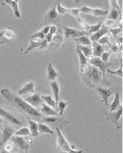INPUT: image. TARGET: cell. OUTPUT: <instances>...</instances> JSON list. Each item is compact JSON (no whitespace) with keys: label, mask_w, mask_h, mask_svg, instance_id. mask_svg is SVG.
Segmentation results:
<instances>
[{"label":"cell","mask_w":123,"mask_h":153,"mask_svg":"<svg viewBox=\"0 0 123 153\" xmlns=\"http://www.w3.org/2000/svg\"><path fill=\"white\" fill-rule=\"evenodd\" d=\"M113 23H114V21H111V20H107V21H106V25H113Z\"/></svg>","instance_id":"ee69618b"},{"label":"cell","mask_w":123,"mask_h":153,"mask_svg":"<svg viewBox=\"0 0 123 153\" xmlns=\"http://www.w3.org/2000/svg\"><path fill=\"white\" fill-rule=\"evenodd\" d=\"M34 82H30L25 85L22 88L18 91V94L22 95V94H26L29 93H34Z\"/></svg>","instance_id":"9a60e30c"},{"label":"cell","mask_w":123,"mask_h":153,"mask_svg":"<svg viewBox=\"0 0 123 153\" xmlns=\"http://www.w3.org/2000/svg\"><path fill=\"white\" fill-rule=\"evenodd\" d=\"M14 134V130L11 127H7L3 130L2 135H1V139H0V145L3 146L4 143H6L12 138V134Z\"/></svg>","instance_id":"8fae6325"},{"label":"cell","mask_w":123,"mask_h":153,"mask_svg":"<svg viewBox=\"0 0 123 153\" xmlns=\"http://www.w3.org/2000/svg\"><path fill=\"white\" fill-rule=\"evenodd\" d=\"M59 19V14L56 9L55 7H53L52 9H51L50 11L48 12V13L46 16V19L45 21L47 22V24H51L54 22V21H57Z\"/></svg>","instance_id":"5bb4252c"},{"label":"cell","mask_w":123,"mask_h":153,"mask_svg":"<svg viewBox=\"0 0 123 153\" xmlns=\"http://www.w3.org/2000/svg\"><path fill=\"white\" fill-rule=\"evenodd\" d=\"M73 40L76 42L78 44L82 45V46H91V40L87 36H82L80 38H73Z\"/></svg>","instance_id":"d4e9b609"},{"label":"cell","mask_w":123,"mask_h":153,"mask_svg":"<svg viewBox=\"0 0 123 153\" xmlns=\"http://www.w3.org/2000/svg\"><path fill=\"white\" fill-rule=\"evenodd\" d=\"M6 3H7L9 6H11L12 10L14 11L15 16L17 18L21 17V13L18 8V1H12V0H7Z\"/></svg>","instance_id":"cb8c5ba5"},{"label":"cell","mask_w":123,"mask_h":153,"mask_svg":"<svg viewBox=\"0 0 123 153\" xmlns=\"http://www.w3.org/2000/svg\"><path fill=\"white\" fill-rule=\"evenodd\" d=\"M56 120L57 119L56 117H46L44 118L42 121H43V122H55V121H56Z\"/></svg>","instance_id":"60d3db41"},{"label":"cell","mask_w":123,"mask_h":153,"mask_svg":"<svg viewBox=\"0 0 123 153\" xmlns=\"http://www.w3.org/2000/svg\"><path fill=\"white\" fill-rule=\"evenodd\" d=\"M76 51L78 56H79L80 59V68H81V72H83V69L84 68H86L87 66V63H88V59L86 57H85V56L82 53V51L76 48Z\"/></svg>","instance_id":"44dd1931"},{"label":"cell","mask_w":123,"mask_h":153,"mask_svg":"<svg viewBox=\"0 0 123 153\" xmlns=\"http://www.w3.org/2000/svg\"><path fill=\"white\" fill-rule=\"evenodd\" d=\"M25 101L29 103L33 108H38L40 105H42V102H43V100L41 98V95L39 94H35L32 96L27 97Z\"/></svg>","instance_id":"8992f818"},{"label":"cell","mask_w":123,"mask_h":153,"mask_svg":"<svg viewBox=\"0 0 123 153\" xmlns=\"http://www.w3.org/2000/svg\"><path fill=\"white\" fill-rule=\"evenodd\" d=\"M30 134L29 129L26 128V127H23L21 128V130H17L16 132L15 133V135L16 136H27L29 135Z\"/></svg>","instance_id":"1f68e13d"},{"label":"cell","mask_w":123,"mask_h":153,"mask_svg":"<svg viewBox=\"0 0 123 153\" xmlns=\"http://www.w3.org/2000/svg\"><path fill=\"white\" fill-rule=\"evenodd\" d=\"M122 31V27H120V28H118V29H109V32L112 33V34H113V36L115 38H117V34L119 33H121Z\"/></svg>","instance_id":"8d00e7d4"},{"label":"cell","mask_w":123,"mask_h":153,"mask_svg":"<svg viewBox=\"0 0 123 153\" xmlns=\"http://www.w3.org/2000/svg\"><path fill=\"white\" fill-rule=\"evenodd\" d=\"M90 64L91 65H93L95 68H99L100 71L102 73L103 75H104L106 72V69L109 68V63H104L102 59L99 57H92L90 59Z\"/></svg>","instance_id":"5b68a950"},{"label":"cell","mask_w":123,"mask_h":153,"mask_svg":"<svg viewBox=\"0 0 123 153\" xmlns=\"http://www.w3.org/2000/svg\"><path fill=\"white\" fill-rule=\"evenodd\" d=\"M120 106V93H119V91H116L113 102L112 103L111 106H110V111H111V112L117 111Z\"/></svg>","instance_id":"ffe728a7"},{"label":"cell","mask_w":123,"mask_h":153,"mask_svg":"<svg viewBox=\"0 0 123 153\" xmlns=\"http://www.w3.org/2000/svg\"><path fill=\"white\" fill-rule=\"evenodd\" d=\"M80 12L86 13V14H91V15L95 16H104L108 13V11H104L101 9H92L87 7H83L80 8Z\"/></svg>","instance_id":"30bf717a"},{"label":"cell","mask_w":123,"mask_h":153,"mask_svg":"<svg viewBox=\"0 0 123 153\" xmlns=\"http://www.w3.org/2000/svg\"><path fill=\"white\" fill-rule=\"evenodd\" d=\"M47 44H48V42L46 39H44V40L42 41V44L40 46V47H39V49H44V48H46L47 47Z\"/></svg>","instance_id":"7bdbcfd3"},{"label":"cell","mask_w":123,"mask_h":153,"mask_svg":"<svg viewBox=\"0 0 123 153\" xmlns=\"http://www.w3.org/2000/svg\"><path fill=\"white\" fill-rule=\"evenodd\" d=\"M34 38H38V40L40 39L41 41H42V40L45 39V35L40 31V32L37 33H35V34H34L32 36V39H34Z\"/></svg>","instance_id":"74e56055"},{"label":"cell","mask_w":123,"mask_h":153,"mask_svg":"<svg viewBox=\"0 0 123 153\" xmlns=\"http://www.w3.org/2000/svg\"><path fill=\"white\" fill-rule=\"evenodd\" d=\"M42 44V41H30V45H29V47H28V49H27L25 51V53L27 54L29 53L30 51H32L33 49H35V48H39L40 46Z\"/></svg>","instance_id":"83f0119b"},{"label":"cell","mask_w":123,"mask_h":153,"mask_svg":"<svg viewBox=\"0 0 123 153\" xmlns=\"http://www.w3.org/2000/svg\"><path fill=\"white\" fill-rule=\"evenodd\" d=\"M49 30H50V26H48V25H47V26H45L43 28V29L42 30L41 32L42 33H43L44 35L46 36L47 34V33H49Z\"/></svg>","instance_id":"b9f144b4"},{"label":"cell","mask_w":123,"mask_h":153,"mask_svg":"<svg viewBox=\"0 0 123 153\" xmlns=\"http://www.w3.org/2000/svg\"><path fill=\"white\" fill-rule=\"evenodd\" d=\"M38 132L39 134H53L52 130H51L47 125L43 123L38 124Z\"/></svg>","instance_id":"4316f807"},{"label":"cell","mask_w":123,"mask_h":153,"mask_svg":"<svg viewBox=\"0 0 123 153\" xmlns=\"http://www.w3.org/2000/svg\"><path fill=\"white\" fill-rule=\"evenodd\" d=\"M97 42H98L99 44L103 45V46H104V44H108L109 46H110V45H111V43L109 42V38L108 37V36H105V37H102V38H100V40Z\"/></svg>","instance_id":"d590c367"},{"label":"cell","mask_w":123,"mask_h":153,"mask_svg":"<svg viewBox=\"0 0 123 153\" xmlns=\"http://www.w3.org/2000/svg\"><path fill=\"white\" fill-rule=\"evenodd\" d=\"M109 32V28L106 26V25H102V27L100 28V30L91 36L90 40H91V42H97L100 40V38H102L103 36L104 35V34H106V33H108Z\"/></svg>","instance_id":"9c48e42d"},{"label":"cell","mask_w":123,"mask_h":153,"mask_svg":"<svg viewBox=\"0 0 123 153\" xmlns=\"http://www.w3.org/2000/svg\"><path fill=\"white\" fill-rule=\"evenodd\" d=\"M106 71H107L108 73H109V74H113V75H117V76H119L120 77H122V64L121 65L120 68H119L118 70L113 71L111 70L110 68H108L107 69H106Z\"/></svg>","instance_id":"e575fe53"},{"label":"cell","mask_w":123,"mask_h":153,"mask_svg":"<svg viewBox=\"0 0 123 153\" xmlns=\"http://www.w3.org/2000/svg\"><path fill=\"white\" fill-rule=\"evenodd\" d=\"M0 153H9V152L7 150H5V149H2L1 152H0Z\"/></svg>","instance_id":"f6af8a7d"},{"label":"cell","mask_w":123,"mask_h":153,"mask_svg":"<svg viewBox=\"0 0 123 153\" xmlns=\"http://www.w3.org/2000/svg\"><path fill=\"white\" fill-rule=\"evenodd\" d=\"M29 131L30 134H32L33 137H38L40 134L38 132V123L36 121H34L32 120H29Z\"/></svg>","instance_id":"ac0fdd59"},{"label":"cell","mask_w":123,"mask_h":153,"mask_svg":"<svg viewBox=\"0 0 123 153\" xmlns=\"http://www.w3.org/2000/svg\"><path fill=\"white\" fill-rule=\"evenodd\" d=\"M0 116L7 119V121H10L11 123L14 124V125H16V126H21L22 125L21 121H19L15 116H13V114L10 113V112L6 111V110H4L2 108H0Z\"/></svg>","instance_id":"ba28073f"},{"label":"cell","mask_w":123,"mask_h":153,"mask_svg":"<svg viewBox=\"0 0 123 153\" xmlns=\"http://www.w3.org/2000/svg\"><path fill=\"white\" fill-rule=\"evenodd\" d=\"M119 14H120V12L117 11L116 9L112 8L111 12L109 13V20H111L113 21H118V18H119Z\"/></svg>","instance_id":"f1b7e54d"},{"label":"cell","mask_w":123,"mask_h":153,"mask_svg":"<svg viewBox=\"0 0 123 153\" xmlns=\"http://www.w3.org/2000/svg\"><path fill=\"white\" fill-rule=\"evenodd\" d=\"M85 77L86 81L91 82L94 84H100L103 81L102 73L93 65H89L87 67V71L85 74Z\"/></svg>","instance_id":"7a4b0ae2"},{"label":"cell","mask_w":123,"mask_h":153,"mask_svg":"<svg viewBox=\"0 0 123 153\" xmlns=\"http://www.w3.org/2000/svg\"><path fill=\"white\" fill-rule=\"evenodd\" d=\"M92 47H93V51H92L93 57L100 58L102 54L104 52V47L103 45L99 44L96 42H92Z\"/></svg>","instance_id":"4fadbf2b"},{"label":"cell","mask_w":123,"mask_h":153,"mask_svg":"<svg viewBox=\"0 0 123 153\" xmlns=\"http://www.w3.org/2000/svg\"><path fill=\"white\" fill-rule=\"evenodd\" d=\"M12 141L16 145L17 147H19L21 149L25 151H28L29 149V145L27 143L25 140L21 136H13L12 137Z\"/></svg>","instance_id":"7c38bea8"},{"label":"cell","mask_w":123,"mask_h":153,"mask_svg":"<svg viewBox=\"0 0 123 153\" xmlns=\"http://www.w3.org/2000/svg\"><path fill=\"white\" fill-rule=\"evenodd\" d=\"M102 25L103 24L100 22V23L95 25H88L87 28L86 29V32H87L88 34H93V33H96L98 30H100V28L102 27Z\"/></svg>","instance_id":"484cf974"},{"label":"cell","mask_w":123,"mask_h":153,"mask_svg":"<svg viewBox=\"0 0 123 153\" xmlns=\"http://www.w3.org/2000/svg\"><path fill=\"white\" fill-rule=\"evenodd\" d=\"M65 30V38H78L82 36H88L89 34L86 31H82V30H76V29H72L69 27H64Z\"/></svg>","instance_id":"277c9868"},{"label":"cell","mask_w":123,"mask_h":153,"mask_svg":"<svg viewBox=\"0 0 123 153\" xmlns=\"http://www.w3.org/2000/svg\"><path fill=\"white\" fill-rule=\"evenodd\" d=\"M56 11L58 12L59 14L60 15H64L65 13H69L70 14L71 9H66L65 7H63L60 4V2H59L58 4H57V8H56Z\"/></svg>","instance_id":"d6a6232c"},{"label":"cell","mask_w":123,"mask_h":153,"mask_svg":"<svg viewBox=\"0 0 123 153\" xmlns=\"http://www.w3.org/2000/svg\"><path fill=\"white\" fill-rule=\"evenodd\" d=\"M112 4V6H113V9H116V10H117V11H119V12H121V8L118 7V5H117V2L116 1V0H113V1H111L110 2Z\"/></svg>","instance_id":"ab89813d"},{"label":"cell","mask_w":123,"mask_h":153,"mask_svg":"<svg viewBox=\"0 0 123 153\" xmlns=\"http://www.w3.org/2000/svg\"><path fill=\"white\" fill-rule=\"evenodd\" d=\"M41 98L42 99L43 101L46 102V103L48 104V106L53 107V108H56V102H55V100H53L52 97L51 96H45V95H41Z\"/></svg>","instance_id":"4dcf8cb0"},{"label":"cell","mask_w":123,"mask_h":153,"mask_svg":"<svg viewBox=\"0 0 123 153\" xmlns=\"http://www.w3.org/2000/svg\"><path fill=\"white\" fill-rule=\"evenodd\" d=\"M110 116H111V119L113 123H114L115 125H118V121L120 119L121 116L122 114V106L119 107V108L117 109V111H114V112H112V113H110Z\"/></svg>","instance_id":"d6986e66"},{"label":"cell","mask_w":123,"mask_h":153,"mask_svg":"<svg viewBox=\"0 0 123 153\" xmlns=\"http://www.w3.org/2000/svg\"><path fill=\"white\" fill-rule=\"evenodd\" d=\"M0 37H3L6 39H9V40H12L15 38V34L11 31V30H3L2 32L0 33Z\"/></svg>","instance_id":"f546056e"},{"label":"cell","mask_w":123,"mask_h":153,"mask_svg":"<svg viewBox=\"0 0 123 153\" xmlns=\"http://www.w3.org/2000/svg\"><path fill=\"white\" fill-rule=\"evenodd\" d=\"M58 76L57 72L53 68L52 65L49 63L47 66V79L51 82H55L56 81V77Z\"/></svg>","instance_id":"e0dca14e"},{"label":"cell","mask_w":123,"mask_h":153,"mask_svg":"<svg viewBox=\"0 0 123 153\" xmlns=\"http://www.w3.org/2000/svg\"><path fill=\"white\" fill-rule=\"evenodd\" d=\"M51 88L52 90L53 94L55 95V102H56V107L57 109V105L59 103V93H60V86H59L58 82L55 81V82H51L50 83Z\"/></svg>","instance_id":"2e32d148"},{"label":"cell","mask_w":123,"mask_h":153,"mask_svg":"<svg viewBox=\"0 0 123 153\" xmlns=\"http://www.w3.org/2000/svg\"><path fill=\"white\" fill-rule=\"evenodd\" d=\"M68 103L67 102H64V101H59L58 105H57V109L60 111V115H63L64 111L65 110V108L67 107Z\"/></svg>","instance_id":"836d02e7"},{"label":"cell","mask_w":123,"mask_h":153,"mask_svg":"<svg viewBox=\"0 0 123 153\" xmlns=\"http://www.w3.org/2000/svg\"><path fill=\"white\" fill-rule=\"evenodd\" d=\"M41 112H42V114L47 115V116H56V115H58V112L55 110H53L50 106H48L45 103H42V105Z\"/></svg>","instance_id":"7402d4cb"},{"label":"cell","mask_w":123,"mask_h":153,"mask_svg":"<svg viewBox=\"0 0 123 153\" xmlns=\"http://www.w3.org/2000/svg\"><path fill=\"white\" fill-rule=\"evenodd\" d=\"M25 153H28V151H25Z\"/></svg>","instance_id":"c3c4849f"},{"label":"cell","mask_w":123,"mask_h":153,"mask_svg":"<svg viewBox=\"0 0 123 153\" xmlns=\"http://www.w3.org/2000/svg\"><path fill=\"white\" fill-rule=\"evenodd\" d=\"M77 49H78L82 51V53L85 56L86 58H90L92 53V50H91V46H82V45H78L76 47Z\"/></svg>","instance_id":"603a6c76"},{"label":"cell","mask_w":123,"mask_h":153,"mask_svg":"<svg viewBox=\"0 0 123 153\" xmlns=\"http://www.w3.org/2000/svg\"><path fill=\"white\" fill-rule=\"evenodd\" d=\"M96 91L99 92V94H100V96L102 98L103 101L104 102L105 105H109V97H111L112 95L113 94L114 91L111 90V89H106V88H100V87H95Z\"/></svg>","instance_id":"52a82bcc"},{"label":"cell","mask_w":123,"mask_h":153,"mask_svg":"<svg viewBox=\"0 0 123 153\" xmlns=\"http://www.w3.org/2000/svg\"><path fill=\"white\" fill-rule=\"evenodd\" d=\"M110 54H111V52H104V53L102 54V56H101V58H100V59H102L103 61L104 62V63H108L109 56H110Z\"/></svg>","instance_id":"f35d334b"},{"label":"cell","mask_w":123,"mask_h":153,"mask_svg":"<svg viewBox=\"0 0 123 153\" xmlns=\"http://www.w3.org/2000/svg\"><path fill=\"white\" fill-rule=\"evenodd\" d=\"M1 94L3 97L5 98L7 102H8L12 106L18 109L20 112H23L25 114H27L33 117L40 118L42 117V115L39 113L37 109L34 108H33L32 106H30L29 103H26L25 100L16 95V94H12V92L8 91L7 88H3L1 90Z\"/></svg>","instance_id":"6da1fadb"},{"label":"cell","mask_w":123,"mask_h":153,"mask_svg":"<svg viewBox=\"0 0 123 153\" xmlns=\"http://www.w3.org/2000/svg\"><path fill=\"white\" fill-rule=\"evenodd\" d=\"M2 44H3V42H0V46H1Z\"/></svg>","instance_id":"bcb514c9"},{"label":"cell","mask_w":123,"mask_h":153,"mask_svg":"<svg viewBox=\"0 0 123 153\" xmlns=\"http://www.w3.org/2000/svg\"><path fill=\"white\" fill-rule=\"evenodd\" d=\"M1 135H2V133H1V131H0V137H1Z\"/></svg>","instance_id":"7dc6e473"},{"label":"cell","mask_w":123,"mask_h":153,"mask_svg":"<svg viewBox=\"0 0 123 153\" xmlns=\"http://www.w3.org/2000/svg\"><path fill=\"white\" fill-rule=\"evenodd\" d=\"M56 133H57V143H58V148L60 150L65 152L67 153H82V151L73 150L70 145L69 144L67 140L65 139L64 135L62 134L60 130H59L58 127H56Z\"/></svg>","instance_id":"3957f363"}]
</instances>
